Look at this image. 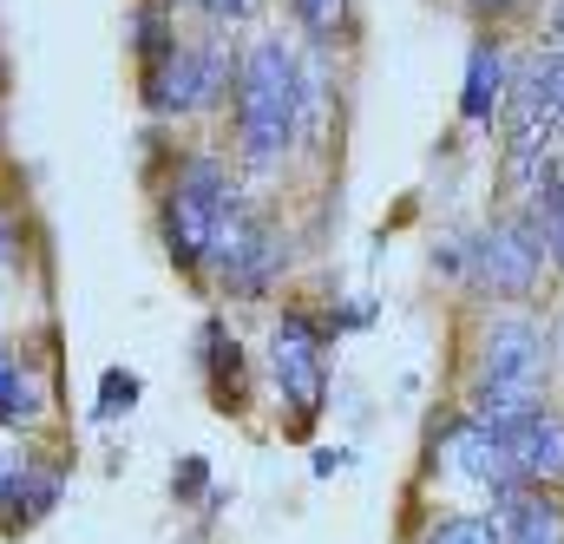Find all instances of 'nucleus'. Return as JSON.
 Listing matches in <instances>:
<instances>
[{
  "label": "nucleus",
  "mask_w": 564,
  "mask_h": 544,
  "mask_svg": "<svg viewBox=\"0 0 564 544\" xmlns=\"http://www.w3.org/2000/svg\"><path fill=\"white\" fill-rule=\"evenodd\" d=\"M204 355H210V381H217V401H243V355H237V341L224 335V328H210L204 335Z\"/></svg>",
  "instance_id": "16"
},
{
  "label": "nucleus",
  "mask_w": 564,
  "mask_h": 544,
  "mask_svg": "<svg viewBox=\"0 0 564 544\" xmlns=\"http://www.w3.org/2000/svg\"><path fill=\"white\" fill-rule=\"evenodd\" d=\"M519 86H525V93H532V99H539V106L564 126V46L532 53V59H525V73H519Z\"/></svg>",
  "instance_id": "14"
},
{
  "label": "nucleus",
  "mask_w": 564,
  "mask_h": 544,
  "mask_svg": "<svg viewBox=\"0 0 564 544\" xmlns=\"http://www.w3.org/2000/svg\"><path fill=\"white\" fill-rule=\"evenodd\" d=\"M433 466H440V472H453V479H466V486H486L492 499L519 492L512 459H506V439H499L492 426L466 420V413L440 426V439H433Z\"/></svg>",
  "instance_id": "8"
},
{
  "label": "nucleus",
  "mask_w": 564,
  "mask_h": 544,
  "mask_svg": "<svg viewBox=\"0 0 564 544\" xmlns=\"http://www.w3.org/2000/svg\"><path fill=\"white\" fill-rule=\"evenodd\" d=\"M499 532L506 544H564V505L545 486H519L499 499Z\"/></svg>",
  "instance_id": "11"
},
{
  "label": "nucleus",
  "mask_w": 564,
  "mask_h": 544,
  "mask_svg": "<svg viewBox=\"0 0 564 544\" xmlns=\"http://www.w3.org/2000/svg\"><path fill=\"white\" fill-rule=\"evenodd\" d=\"M499 439H506V459H512L519 486H558L564 479V407L539 401L532 413H519Z\"/></svg>",
  "instance_id": "9"
},
{
  "label": "nucleus",
  "mask_w": 564,
  "mask_h": 544,
  "mask_svg": "<svg viewBox=\"0 0 564 544\" xmlns=\"http://www.w3.org/2000/svg\"><path fill=\"white\" fill-rule=\"evenodd\" d=\"M0 257H7V224H0Z\"/></svg>",
  "instance_id": "23"
},
{
  "label": "nucleus",
  "mask_w": 564,
  "mask_h": 544,
  "mask_svg": "<svg viewBox=\"0 0 564 544\" xmlns=\"http://www.w3.org/2000/svg\"><path fill=\"white\" fill-rule=\"evenodd\" d=\"M40 407H46V401H40V381L26 374V361L0 348V420L26 426V420H40Z\"/></svg>",
  "instance_id": "13"
},
{
  "label": "nucleus",
  "mask_w": 564,
  "mask_h": 544,
  "mask_svg": "<svg viewBox=\"0 0 564 544\" xmlns=\"http://www.w3.org/2000/svg\"><path fill=\"white\" fill-rule=\"evenodd\" d=\"M295 7H302V20H308L315 33H328V26L341 20V0H295Z\"/></svg>",
  "instance_id": "19"
},
{
  "label": "nucleus",
  "mask_w": 564,
  "mask_h": 544,
  "mask_svg": "<svg viewBox=\"0 0 564 544\" xmlns=\"http://www.w3.org/2000/svg\"><path fill=\"white\" fill-rule=\"evenodd\" d=\"M204 7H210V13H217V20H237V13H243V7H250V0H204Z\"/></svg>",
  "instance_id": "20"
},
{
  "label": "nucleus",
  "mask_w": 564,
  "mask_h": 544,
  "mask_svg": "<svg viewBox=\"0 0 564 544\" xmlns=\"http://www.w3.org/2000/svg\"><path fill=\"white\" fill-rule=\"evenodd\" d=\"M545 328L525 322V315H499L486 335H479V368H473V394H466V420L506 433L519 413H532L545 394Z\"/></svg>",
  "instance_id": "1"
},
{
  "label": "nucleus",
  "mask_w": 564,
  "mask_h": 544,
  "mask_svg": "<svg viewBox=\"0 0 564 544\" xmlns=\"http://www.w3.org/2000/svg\"><path fill=\"white\" fill-rule=\"evenodd\" d=\"M224 210H230V177H224V164H217L210 151L184 157V171H177L171 191H164V250H171L184 270L204 263V257H210V237H217V224H224Z\"/></svg>",
  "instance_id": "3"
},
{
  "label": "nucleus",
  "mask_w": 564,
  "mask_h": 544,
  "mask_svg": "<svg viewBox=\"0 0 564 544\" xmlns=\"http://www.w3.org/2000/svg\"><path fill=\"white\" fill-rule=\"evenodd\" d=\"M224 86H230V53H224L217 40L171 46L158 66H144V99H151L158 112H197V106H210Z\"/></svg>",
  "instance_id": "6"
},
{
  "label": "nucleus",
  "mask_w": 564,
  "mask_h": 544,
  "mask_svg": "<svg viewBox=\"0 0 564 544\" xmlns=\"http://www.w3.org/2000/svg\"><path fill=\"white\" fill-rule=\"evenodd\" d=\"M119 401H126V407L139 401V381H132V374H106V388H99V413H119Z\"/></svg>",
  "instance_id": "18"
},
{
  "label": "nucleus",
  "mask_w": 564,
  "mask_h": 544,
  "mask_svg": "<svg viewBox=\"0 0 564 544\" xmlns=\"http://www.w3.org/2000/svg\"><path fill=\"white\" fill-rule=\"evenodd\" d=\"M506 99H512V86H506V53H499L492 40H479V46H473V59H466L459 112H466L473 126H492V112H506Z\"/></svg>",
  "instance_id": "12"
},
{
  "label": "nucleus",
  "mask_w": 564,
  "mask_h": 544,
  "mask_svg": "<svg viewBox=\"0 0 564 544\" xmlns=\"http://www.w3.org/2000/svg\"><path fill=\"white\" fill-rule=\"evenodd\" d=\"M204 263L217 270V282H224L230 295H263V289H270V275L282 270L270 224H263V217H250L237 197H230V210H224V224H217V237H210V257H204Z\"/></svg>",
  "instance_id": "5"
},
{
  "label": "nucleus",
  "mask_w": 564,
  "mask_h": 544,
  "mask_svg": "<svg viewBox=\"0 0 564 544\" xmlns=\"http://www.w3.org/2000/svg\"><path fill=\"white\" fill-rule=\"evenodd\" d=\"M558 355H564V348H558Z\"/></svg>",
  "instance_id": "25"
},
{
  "label": "nucleus",
  "mask_w": 564,
  "mask_h": 544,
  "mask_svg": "<svg viewBox=\"0 0 564 544\" xmlns=\"http://www.w3.org/2000/svg\"><path fill=\"white\" fill-rule=\"evenodd\" d=\"M552 184H558V197H564V157H558V171H552Z\"/></svg>",
  "instance_id": "22"
},
{
  "label": "nucleus",
  "mask_w": 564,
  "mask_h": 544,
  "mask_svg": "<svg viewBox=\"0 0 564 544\" xmlns=\"http://www.w3.org/2000/svg\"><path fill=\"white\" fill-rule=\"evenodd\" d=\"M479 7H512V0H479Z\"/></svg>",
  "instance_id": "24"
},
{
  "label": "nucleus",
  "mask_w": 564,
  "mask_h": 544,
  "mask_svg": "<svg viewBox=\"0 0 564 544\" xmlns=\"http://www.w3.org/2000/svg\"><path fill=\"white\" fill-rule=\"evenodd\" d=\"M532 217H539V230H545V250L564 263V197H558V184H552V177L539 184V204H532Z\"/></svg>",
  "instance_id": "17"
},
{
  "label": "nucleus",
  "mask_w": 564,
  "mask_h": 544,
  "mask_svg": "<svg viewBox=\"0 0 564 544\" xmlns=\"http://www.w3.org/2000/svg\"><path fill=\"white\" fill-rule=\"evenodd\" d=\"M552 46H564V0H558V13H552Z\"/></svg>",
  "instance_id": "21"
},
{
  "label": "nucleus",
  "mask_w": 564,
  "mask_h": 544,
  "mask_svg": "<svg viewBox=\"0 0 564 544\" xmlns=\"http://www.w3.org/2000/svg\"><path fill=\"white\" fill-rule=\"evenodd\" d=\"M421 544H506L492 512H446L421 532Z\"/></svg>",
  "instance_id": "15"
},
{
  "label": "nucleus",
  "mask_w": 564,
  "mask_h": 544,
  "mask_svg": "<svg viewBox=\"0 0 564 544\" xmlns=\"http://www.w3.org/2000/svg\"><path fill=\"white\" fill-rule=\"evenodd\" d=\"M473 257H459V270L473 275L486 295H532L539 275H545V230L539 217H519V224H492L466 243Z\"/></svg>",
  "instance_id": "4"
},
{
  "label": "nucleus",
  "mask_w": 564,
  "mask_h": 544,
  "mask_svg": "<svg viewBox=\"0 0 564 544\" xmlns=\"http://www.w3.org/2000/svg\"><path fill=\"white\" fill-rule=\"evenodd\" d=\"M53 505H59V472L46 459L20 453V459L0 466V525L7 532H33Z\"/></svg>",
  "instance_id": "10"
},
{
  "label": "nucleus",
  "mask_w": 564,
  "mask_h": 544,
  "mask_svg": "<svg viewBox=\"0 0 564 544\" xmlns=\"http://www.w3.org/2000/svg\"><path fill=\"white\" fill-rule=\"evenodd\" d=\"M270 374H276L282 401L295 407V420L308 426L322 413L328 394V348H322V328L308 315H282L276 335H270Z\"/></svg>",
  "instance_id": "7"
},
{
  "label": "nucleus",
  "mask_w": 564,
  "mask_h": 544,
  "mask_svg": "<svg viewBox=\"0 0 564 544\" xmlns=\"http://www.w3.org/2000/svg\"><path fill=\"white\" fill-rule=\"evenodd\" d=\"M295 106H302V79H295V53L282 40H257L237 66V151L243 171H276L289 138H295Z\"/></svg>",
  "instance_id": "2"
}]
</instances>
